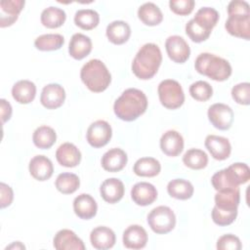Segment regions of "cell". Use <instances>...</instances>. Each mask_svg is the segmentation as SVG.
Here are the masks:
<instances>
[{"mask_svg":"<svg viewBox=\"0 0 250 250\" xmlns=\"http://www.w3.org/2000/svg\"><path fill=\"white\" fill-rule=\"evenodd\" d=\"M228 15H250L249 4L243 0H232L228 5Z\"/></svg>","mask_w":250,"mask_h":250,"instance_id":"cell-45","label":"cell"},{"mask_svg":"<svg viewBox=\"0 0 250 250\" xmlns=\"http://www.w3.org/2000/svg\"><path fill=\"white\" fill-rule=\"evenodd\" d=\"M131 197L137 205L147 206L156 200L157 190L152 184L140 182L133 186L131 189Z\"/></svg>","mask_w":250,"mask_h":250,"instance_id":"cell-16","label":"cell"},{"mask_svg":"<svg viewBox=\"0 0 250 250\" xmlns=\"http://www.w3.org/2000/svg\"><path fill=\"white\" fill-rule=\"evenodd\" d=\"M208 119L211 124L219 130H229L234 119V114L230 106L226 104L217 103L208 108Z\"/></svg>","mask_w":250,"mask_h":250,"instance_id":"cell-8","label":"cell"},{"mask_svg":"<svg viewBox=\"0 0 250 250\" xmlns=\"http://www.w3.org/2000/svg\"><path fill=\"white\" fill-rule=\"evenodd\" d=\"M28 170L35 180L44 182L52 177L54 173V166L47 156L35 155L29 161Z\"/></svg>","mask_w":250,"mask_h":250,"instance_id":"cell-17","label":"cell"},{"mask_svg":"<svg viewBox=\"0 0 250 250\" xmlns=\"http://www.w3.org/2000/svg\"><path fill=\"white\" fill-rule=\"evenodd\" d=\"M66 20L65 12L58 7H48L41 13V23L47 28H58L62 26Z\"/></svg>","mask_w":250,"mask_h":250,"instance_id":"cell-32","label":"cell"},{"mask_svg":"<svg viewBox=\"0 0 250 250\" xmlns=\"http://www.w3.org/2000/svg\"><path fill=\"white\" fill-rule=\"evenodd\" d=\"M24 4L23 0H2L0 2V26L7 27L16 22Z\"/></svg>","mask_w":250,"mask_h":250,"instance_id":"cell-14","label":"cell"},{"mask_svg":"<svg viewBox=\"0 0 250 250\" xmlns=\"http://www.w3.org/2000/svg\"><path fill=\"white\" fill-rule=\"evenodd\" d=\"M195 2L193 0H171L169 7L173 13L180 16L189 15L194 8Z\"/></svg>","mask_w":250,"mask_h":250,"instance_id":"cell-44","label":"cell"},{"mask_svg":"<svg viewBox=\"0 0 250 250\" xmlns=\"http://www.w3.org/2000/svg\"><path fill=\"white\" fill-rule=\"evenodd\" d=\"M162 62V54L154 43L143 45L132 62L133 73L142 80L152 78L158 71Z\"/></svg>","mask_w":250,"mask_h":250,"instance_id":"cell-2","label":"cell"},{"mask_svg":"<svg viewBox=\"0 0 250 250\" xmlns=\"http://www.w3.org/2000/svg\"><path fill=\"white\" fill-rule=\"evenodd\" d=\"M211 216L213 222L216 225L225 227L232 224L235 221L237 217V210H224L218 208L217 206H214Z\"/></svg>","mask_w":250,"mask_h":250,"instance_id":"cell-40","label":"cell"},{"mask_svg":"<svg viewBox=\"0 0 250 250\" xmlns=\"http://www.w3.org/2000/svg\"><path fill=\"white\" fill-rule=\"evenodd\" d=\"M215 206L224 210H237L240 201V190L237 188L217 190L215 194Z\"/></svg>","mask_w":250,"mask_h":250,"instance_id":"cell-28","label":"cell"},{"mask_svg":"<svg viewBox=\"0 0 250 250\" xmlns=\"http://www.w3.org/2000/svg\"><path fill=\"white\" fill-rule=\"evenodd\" d=\"M0 108H1V119L4 124L8 120H10L12 116V105L5 99L0 100Z\"/></svg>","mask_w":250,"mask_h":250,"instance_id":"cell-47","label":"cell"},{"mask_svg":"<svg viewBox=\"0 0 250 250\" xmlns=\"http://www.w3.org/2000/svg\"><path fill=\"white\" fill-rule=\"evenodd\" d=\"M0 191H1L0 205H1V208L4 209L11 205L14 198V192L12 188L5 183L0 184Z\"/></svg>","mask_w":250,"mask_h":250,"instance_id":"cell-46","label":"cell"},{"mask_svg":"<svg viewBox=\"0 0 250 250\" xmlns=\"http://www.w3.org/2000/svg\"><path fill=\"white\" fill-rule=\"evenodd\" d=\"M112 129L105 120H97L87 129L86 139L89 145L95 148L104 146L111 139Z\"/></svg>","mask_w":250,"mask_h":250,"instance_id":"cell-9","label":"cell"},{"mask_svg":"<svg viewBox=\"0 0 250 250\" xmlns=\"http://www.w3.org/2000/svg\"><path fill=\"white\" fill-rule=\"evenodd\" d=\"M204 145L211 156L216 160H225L230 155L231 146L229 141L225 137L208 135L205 139Z\"/></svg>","mask_w":250,"mask_h":250,"instance_id":"cell-13","label":"cell"},{"mask_svg":"<svg viewBox=\"0 0 250 250\" xmlns=\"http://www.w3.org/2000/svg\"><path fill=\"white\" fill-rule=\"evenodd\" d=\"M115 233L114 231L104 226H100L92 229L90 233V241L94 248L98 250L110 249L115 244Z\"/></svg>","mask_w":250,"mask_h":250,"instance_id":"cell-21","label":"cell"},{"mask_svg":"<svg viewBox=\"0 0 250 250\" xmlns=\"http://www.w3.org/2000/svg\"><path fill=\"white\" fill-rule=\"evenodd\" d=\"M55 186L60 192L63 194H71L78 189L80 180L78 176L73 173H61L56 179Z\"/></svg>","mask_w":250,"mask_h":250,"instance_id":"cell-37","label":"cell"},{"mask_svg":"<svg viewBox=\"0 0 250 250\" xmlns=\"http://www.w3.org/2000/svg\"><path fill=\"white\" fill-rule=\"evenodd\" d=\"M165 49L170 60L177 63L186 62L190 55L187 41L179 35H171L165 41Z\"/></svg>","mask_w":250,"mask_h":250,"instance_id":"cell-10","label":"cell"},{"mask_svg":"<svg viewBox=\"0 0 250 250\" xmlns=\"http://www.w3.org/2000/svg\"><path fill=\"white\" fill-rule=\"evenodd\" d=\"M231 97L238 104L248 105L250 104V84L242 82L234 85L231 89Z\"/></svg>","mask_w":250,"mask_h":250,"instance_id":"cell-42","label":"cell"},{"mask_svg":"<svg viewBox=\"0 0 250 250\" xmlns=\"http://www.w3.org/2000/svg\"><path fill=\"white\" fill-rule=\"evenodd\" d=\"M250 179V169L246 163L236 162L216 172L211 178V184L216 190L237 188Z\"/></svg>","mask_w":250,"mask_h":250,"instance_id":"cell-4","label":"cell"},{"mask_svg":"<svg viewBox=\"0 0 250 250\" xmlns=\"http://www.w3.org/2000/svg\"><path fill=\"white\" fill-rule=\"evenodd\" d=\"M147 107L146 94L136 88L126 89L114 102L113 111L123 121H134L144 114Z\"/></svg>","mask_w":250,"mask_h":250,"instance_id":"cell-1","label":"cell"},{"mask_svg":"<svg viewBox=\"0 0 250 250\" xmlns=\"http://www.w3.org/2000/svg\"><path fill=\"white\" fill-rule=\"evenodd\" d=\"M57 134L56 131L49 126L43 125L36 128L32 135V141L35 146L40 149H48L56 143Z\"/></svg>","mask_w":250,"mask_h":250,"instance_id":"cell-33","label":"cell"},{"mask_svg":"<svg viewBox=\"0 0 250 250\" xmlns=\"http://www.w3.org/2000/svg\"><path fill=\"white\" fill-rule=\"evenodd\" d=\"M160 148L168 156H178L184 149L183 136L175 130L166 131L161 136Z\"/></svg>","mask_w":250,"mask_h":250,"instance_id":"cell-20","label":"cell"},{"mask_svg":"<svg viewBox=\"0 0 250 250\" xmlns=\"http://www.w3.org/2000/svg\"><path fill=\"white\" fill-rule=\"evenodd\" d=\"M14 248H16V249H24L25 246H24L23 244H21L20 241H16V242H14L13 244H11L10 246H7V247H6V250H8V249H14Z\"/></svg>","mask_w":250,"mask_h":250,"instance_id":"cell-48","label":"cell"},{"mask_svg":"<svg viewBox=\"0 0 250 250\" xmlns=\"http://www.w3.org/2000/svg\"><path fill=\"white\" fill-rule=\"evenodd\" d=\"M147 233L146 229L139 225L129 226L123 232V244L129 249H142L146 245Z\"/></svg>","mask_w":250,"mask_h":250,"instance_id":"cell-23","label":"cell"},{"mask_svg":"<svg viewBox=\"0 0 250 250\" xmlns=\"http://www.w3.org/2000/svg\"><path fill=\"white\" fill-rule=\"evenodd\" d=\"M216 247L218 250H240L242 248V244L236 235L227 233L219 237Z\"/></svg>","mask_w":250,"mask_h":250,"instance_id":"cell-43","label":"cell"},{"mask_svg":"<svg viewBox=\"0 0 250 250\" xmlns=\"http://www.w3.org/2000/svg\"><path fill=\"white\" fill-rule=\"evenodd\" d=\"M12 96L17 103L27 104L31 103L36 96V86L30 80H20L13 85Z\"/></svg>","mask_w":250,"mask_h":250,"instance_id":"cell-26","label":"cell"},{"mask_svg":"<svg viewBox=\"0 0 250 250\" xmlns=\"http://www.w3.org/2000/svg\"><path fill=\"white\" fill-rule=\"evenodd\" d=\"M183 162L187 167L192 170H200L207 166L208 156L202 149L190 148L185 152Z\"/></svg>","mask_w":250,"mask_h":250,"instance_id":"cell-38","label":"cell"},{"mask_svg":"<svg viewBox=\"0 0 250 250\" xmlns=\"http://www.w3.org/2000/svg\"><path fill=\"white\" fill-rule=\"evenodd\" d=\"M220 15L217 10L211 7H202L200 8L193 18L194 21L203 27L204 29L212 32V29L216 26L219 21Z\"/></svg>","mask_w":250,"mask_h":250,"instance_id":"cell-34","label":"cell"},{"mask_svg":"<svg viewBox=\"0 0 250 250\" xmlns=\"http://www.w3.org/2000/svg\"><path fill=\"white\" fill-rule=\"evenodd\" d=\"M75 24L84 30H91L100 22L99 14L92 9H80L74 15Z\"/></svg>","mask_w":250,"mask_h":250,"instance_id":"cell-35","label":"cell"},{"mask_svg":"<svg viewBox=\"0 0 250 250\" xmlns=\"http://www.w3.org/2000/svg\"><path fill=\"white\" fill-rule=\"evenodd\" d=\"M53 245L58 250H84L85 245L73 230L64 229L59 230L53 239Z\"/></svg>","mask_w":250,"mask_h":250,"instance_id":"cell-15","label":"cell"},{"mask_svg":"<svg viewBox=\"0 0 250 250\" xmlns=\"http://www.w3.org/2000/svg\"><path fill=\"white\" fill-rule=\"evenodd\" d=\"M92 51V41L89 36L82 33H75L71 36L68 44V53L75 60L86 58Z\"/></svg>","mask_w":250,"mask_h":250,"instance_id":"cell-25","label":"cell"},{"mask_svg":"<svg viewBox=\"0 0 250 250\" xmlns=\"http://www.w3.org/2000/svg\"><path fill=\"white\" fill-rule=\"evenodd\" d=\"M133 171L140 177H155L161 171V164L153 157H142L135 162Z\"/></svg>","mask_w":250,"mask_h":250,"instance_id":"cell-31","label":"cell"},{"mask_svg":"<svg viewBox=\"0 0 250 250\" xmlns=\"http://www.w3.org/2000/svg\"><path fill=\"white\" fill-rule=\"evenodd\" d=\"M189 94L195 101L206 102L212 97L213 88L208 82L199 80L189 86Z\"/></svg>","mask_w":250,"mask_h":250,"instance_id":"cell-39","label":"cell"},{"mask_svg":"<svg viewBox=\"0 0 250 250\" xmlns=\"http://www.w3.org/2000/svg\"><path fill=\"white\" fill-rule=\"evenodd\" d=\"M226 30L232 36L249 40L250 15H230L225 23Z\"/></svg>","mask_w":250,"mask_h":250,"instance_id":"cell-12","label":"cell"},{"mask_svg":"<svg viewBox=\"0 0 250 250\" xmlns=\"http://www.w3.org/2000/svg\"><path fill=\"white\" fill-rule=\"evenodd\" d=\"M147 224L153 232L165 234L174 229L176 226V216L174 211L168 206H157L147 215Z\"/></svg>","mask_w":250,"mask_h":250,"instance_id":"cell-7","label":"cell"},{"mask_svg":"<svg viewBox=\"0 0 250 250\" xmlns=\"http://www.w3.org/2000/svg\"><path fill=\"white\" fill-rule=\"evenodd\" d=\"M167 191L173 198L180 200L189 199L194 191L192 184L185 179H174L167 185Z\"/></svg>","mask_w":250,"mask_h":250,"instance_id":"cell-30","label":"cell"},{"mask_svg":"<svg viewBox=\"0 0 250 250\" xmlns=\"http://www.w3.org/2000/svg\"><path fill=\"white\" fill-rule=\"evenodd\" d=\"M127 161V153L119 147H113L104 153L101 164L105 171L114 173L121 171L126 166Z\"/></svg>","mask_w":250,"mask_h":250,"instance_id":"cell-18","label":"cell"},{"mask_svg":"<svg viewBox=\"0 0 250 250\" xmlns=\"http://www.w3.org/2000/svg\"><path fill=\"white\" fill-rule=\"evenodd\" d=\"M73 210L77 217L83 220L94 218L98 211V205L94 197L88 193H81L73 200Z\"/></svg>","mask_w":250,"mask_h":250,"instance_id":"cell-22","label":"cell"},{"mask_svg":"<svg viewBox=\"0 0 250 250\" xmlns=\"http://www.w3.org/2000/svg\"><path fill=\"white\" fill-rule=\"evenodd\" d=\"M160 104L168 109H177L184 104L185 94L181 84L174 79L161 81L157 88Z\"/></svg>","mask_w":250,"mask_h":250,"instance_id":"cell-6","label":"cell"},{"mask_svg":"<svg viewBox=\"0 0 250 250\" xmlns=\"http://www.w3.org/2000/svg\"><path fill=\"white\" fill-rule=\"evenodd\" d=\"M80 78L84 85L94 93L104 92L111 82L109 70L99 59H92L82 66Z\"/></svg>","mask_w":250,"mask_h":250,"instance_id":"cell-3","label":"cell"},{"mask_svg":"<svg viewBox=\"0 0 250 250\" xmlns=\"http://www.w3.org/2000/svg\"><path fill=\"white\" fill-rule=\"evenodd\" d=\"M186 33L189 39L195 43H200L207 40L211 34L210 31L198 25L193 19L189 20L186 24Z\"/></svg>","mask_w":250,"mask_h":250,"instance_id":"cell-41","label":"cell"},{"mask_svg":"<svg viewBox=\"0 0 250 250\" xmlns=\"http://www.w3.org/2000/svg\"><path fill=\"white\" fill-rule=\"evenodd\" d=\"M138 17L141 21L148 26L158 25L163 20V14L160 8L152 2H146L138 9Z\"/></svg>","mask_w":250,"mask_h":250,"instance_id":"cell-29","label":"cell"},{"mask_svg":"<svg viewBox=\"0 0 250 250\" xmlns=\"http://www.w3.org/2000/svg\"><path fill=\"white\" fill-rule=\"evenodd\" d=\"M65 100V91L57 83H50L43 87L40 95V103L47 109H56L62 106Z\"/></svg>","mask_w":250,"mask_h":250,"instance_id":"cell-11","label":"cell"},{"mask_svg":"<svg viewBox=\"0 0 250 250\" xmlns=\"http://www.w3.org/2000/svg\"><path fill=\"white\" fill-rule=\"evenodd\" d=\"M195 70L212 80L225 81L231 75V65L229 62L214 54L201 53L194 62Z\"/></svg>","mask_w":250,"mask_h":250,"instance_id":"cell-5","label":"cell"},{"mask_svg":"<svg viewBox=\"0 0 250 250\" xmlns=\"http://www.w3.org/2000/svg\"><path fill=\"white\" fill-rule=\"evenodd\" d=\"M105 34L112 44L122 45L129 40L131 27L124 21H114L106 26Z\"/></svg>","mask_w":250,"mask_h":250,"instance_id":"cell-27","label":"cell"},{"mask_svg":"<svg viewBox=\"0 0 250 250\" xmlns=\"http://www.w3.org/2000/svg\"><path fill=\"white\" fill-rule=\"evenodd\" d=\"M64 38L58 33H48L38 36L34 41V46L39 51H56L62 47Z\"/></svg>","mask_w":250,"mask_h":250,"instance_id":"cell-36","label":"cell"},{"mask_svg":"<svg viewBox=\"0 0 250 250\" xmlns=\"http://www.w3.org/2000/svg\"><path fill=\"white\" fill-rule=\"evenodd\" d=\"M56 158L62 166L72 168L80 163L81 152L75 145L71 143H63L58 147L56 151Z\"/></svg>","mask_w":250,"mask_h":250,"instance_id":"cell-24","label":"cell"},{"mask_svg":"<svg viewBox=\"0 0 250 250\" xmlns=\"http://www.w3.org/2000/svg\"><path fill=\"white\" fill-rule=\"evenodd\" d=\"M125 188L121 180L117 178H108L104 180L100 187V193L103 199L110 204L120 201L124 195Z\"/></svg>","mask_w":250,"mask_h":250,"instance_id":"cell-19","label":"cell"}]
</instances>
